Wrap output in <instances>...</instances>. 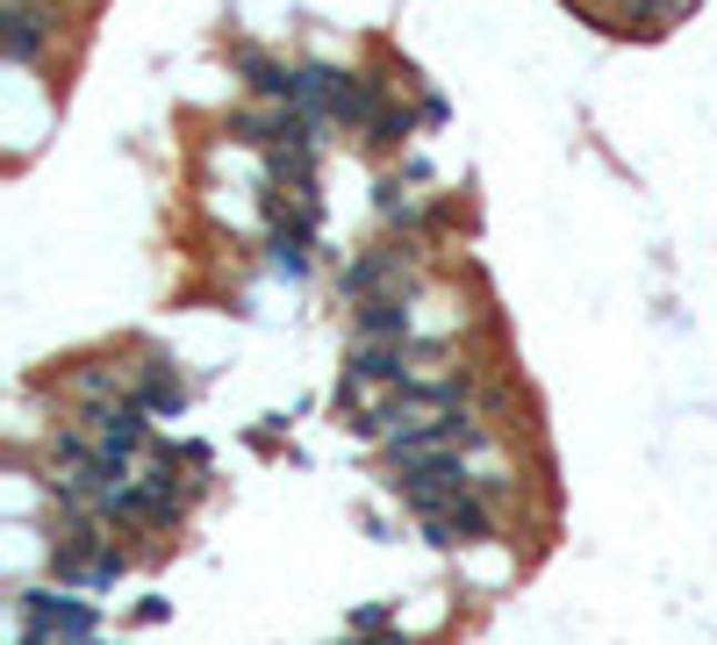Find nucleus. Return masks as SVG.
I'll return each instance as SVG.
<instances>
[{
	"mask_svg": "<svg viewBox=\"0 0 717 645\" xmlns=\"http://www.w3.org/2000/svg\"><path fill=\"white\" fill-rule=\"evenodd\" d=\"M14 617L37 624V632H51V645H94V632H101L94 603L58 595V588H22V595H14Z\"/></svg>",
	"mask_w": 717,
	"mask_h": 645,
	"instance_id": "f257e3e1",
	"label": "nucleus"
},
{
	"mask_svg": "<svg viewBox=\"0 0 717 645\" xmlns=\"http://www.w3.org/2000/svg\"><path fill=\"white\" fill-rule=\"evenodd\" d=\"M417 287V266H409V252H388V244H373V252L345 258V301H366V295H409Z\"/></svg>",
	"mask_w": 717,
	"mask_h": 645,
	"instance_id": "f03ea898",
	"label": "nucleus"
},
{
	"mask_svg": "<svg viewBox=\"0 0 717 645\" xmlns=\"http://www.w3.org/2000/svg\"><path fill=\"white\" fill-rule=\"evenodd\" d=\"M423 538H431L438 552H460V545H481V538H495V510H488V495L481 488H467L452 510H438V516H423Z\"/></svg>",
	"mask_w": 717,
	"mask_h": 645,
	"instance_id": "7ed1b4c3",
	"label": "nucleus"
},
{
	"mask_svg": "<svg viewBox=\"0 0 717 645\" xmlns=\"http://www.w3.org/2000/svg\"><path fill=\"white\" fill-rule=\"evenodd\" d=\"M0 43L14 65H43L58 43V8H0Z\"/></svg>",
	"mask_w": 717,
	"mask_h": 645,
	"instance_id": "20e7f679",
	"label": "nucleus"
},
{
	"mask_svg": "<svg viewBox=\"0 0 717 645\" xmlns=\"http://www.w3.org/2000/svg\"><path fill=\"white\" fill-rule=\"evenodd\" d=\"M352 330L373 337V345H409V337H417L409 295H366V301H352Z\"/></svg>",
	"mask_w": 717,
	"mask_h": 645,
	"instance_id": "39448f33",
	"label": "nucleus"
},
{
	"mask_svg": "<svg viewBox=\"0 0 717 645\" xmlns=\"http://www.w3.org/2000/svg\"><path fill=\"white\" fill-rule=\"evenodd\" d=\"M380 115H388V94H380L373 80H359V72H338V101H330V122H345V130L373 136Z\"/></svg>",
	"mask_w": 717,
	"mask_h": 645,
	"instance_id": "423d86ee",
	"label": "nucleus"
},
{
	"mask_svg": "<svg viewBox=\"0 0 717 645\" xmlns=\"http://www.w3.org/2000/svg\"><path fill=\"white\" fill-rule=\"evenodd\" d=\"M231 65L244 72V86H252L258 101H295V65H287V58H273V51H237Z\"/></svg>",
	"mask_w": 717,
	"mask_h": 645,
	"instance_id": "0eeeda50",
	"label": "nucleus"
},
{
	"mask_svg": "<svg viewBox=\"0 0 717 645\" xmlns=\"http://www.w3.org/2000/svg\"><path fill=\"white\" fill-rule=\"evenodd\" d=\"M136 402H144L151 409V417H180V409H187V380H180L173 373V366H165V359H151V366H136Z\"/></svg>",
	"mask_w": 717,
	"mask_h": 645,
	"instance_id": "6e6552de",
	"label": "nucleus"
},
{
	"mask_svg": "<svg viewBox=\"0 0 717 645\" xmlns=\"http://www.w3.org/2000/svg\"><path fill=\"white\" fill-rule=\"evenodd\" d=\"M373 208L388 215L395 229H409V237H417V229H423V202H417V194L402 187V180H380V187H373Z\"/></svg>",
	"mask_w": 717,
	"mask_h": 645,
	"instance_id": "1a4fd4ad",
	"label": "nucleus"
},
{
	"mask_svg": "<svg viewBox=\"0 0 717 645\" xmlns=\"http://www.w3.org/2000/svg\"><path fill=\"white\" fill-rule=\"evenodd\" d=\"M388 632V610H352V638H380Z\"/></svg>",
	"mask_w": 717,
	"mask_h": 645,
	"instance_id": "9d476101",
	"label": "nucleus"
}]
</instances>
